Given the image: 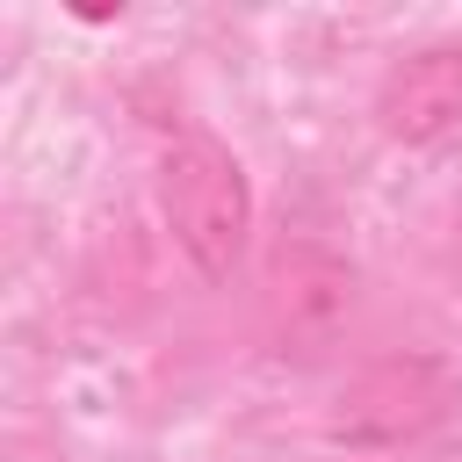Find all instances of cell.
I'll list each match as a JSON object with an SVG mask.
<instances>
[{"mask_svg":"<svg viewBox=\"0 0 462 462\" xmlns=\"http://www.w3.org/2000/svg\"><path fill=\"white\" fill-rule=\"evenodd\" d=\"M375 130L390 144H440L462 130V36L419 43L375 87Z\"/></svg>","mask_w":462,"mask_h":462,"instance_id":"obj_4","label":"cell"},{"mask_svg":"<svg viewBox=\"0 0 462 462\" xmlns=\"http://www.w3.org/2000/svg\"><path fill=\"white\" fill-rule=\"evenodd\" d=\"M267 318L282 354H325L354 318V267L318 238H289L267 267Z\"/></svg>","mask_w":462,"mask_h":462,"instance_id":"obj_3","label":"cell"},{"mask_svg":"<svg viewBox=\"0 0 462 462\" xmlns=\"http://www.w3.org/2000/svg\"><path fill=\"white\" fill-rule=\"evenodd\" d=\"M448 411H455L448 361H433V354H375L339 383V397L325 411V440H339V448H411Z\"/></svg>","mask_w":462,"mask_h":462,"instance_id":"obj_2","label":"cell"},{"mask_svg":"<svg viewBox=\"0 0 462 462\" xmlns=\"http://www.w3.org/2000/svg\"><path fill=\"white\" fill-rule=\"evenodd\" d=\"M159 202H166V224H173L188 267L224 289L245 267V245H253V188H245V166L217 137H180L166 152V166H159Z\"/></svg>","mask_w":462,"mask_h":462,"instance_id":"obj_1","label":"cell"}]
</instances>
